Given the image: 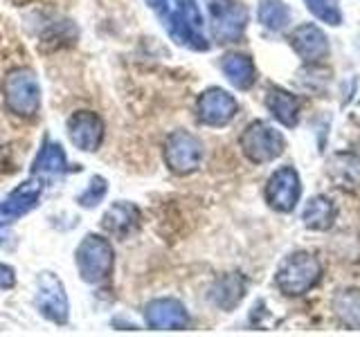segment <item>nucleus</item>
Masks as SVG:
<instances>
[{
    "instance_id": "4",
    "label": "nucleus",
    "mask_w": 360,
    "mask_h": 337,
    "mask_svg": "<svg viewBox=\"0 0 360 337\" xmlns=\"http://www.w3.org/2000/svg\"><path fill=\"white\" fill-rule=\"evenodd\" d=\"M239 144H241L243 155L255 164L273 162L286 149L284 135H281L275 126H270V124L264 119H257L252 124H248L245 131L239 138Z\"/></svg>"
},
{
    "instance_id": "2",
    "label": "nucleus",
    "mask_w": 360,
    "mask_h": 337,
    "mask_svg": "<svg viewBox=\"0 0 360 337\" xmlns=\"http://www.w3.org/2000/svg\"><path fill=\"white\" fill-rule=\"evenodd\" d=\"M322 279V263L318 256L311 252H295L281 261L275 275L277 288L284 292L286 297H300L307 295L320 284Z\"/></svg>"
},
{
    "instance_id": "20",
    "label": "nucleus",
    "mask_w": 360,
    "mask_h": 337,
    "mask_svg": "<svg viewBox=\"0 0 360 337\" xmlns=\"http://www.w3.org/2000/svg\"><path fill=\"white\" fill-rule=\"evenodd\" d=\"M65 168H68L65 151L56 142H50V140L43 142L39 155L34 157L32 171L34 173H43V176H56V173H63Z\"/></svg>"
},
{
    "instance_id": "15",
    "label": "nucleus",
    "mask_w": 360,
    "mask_h": 337,
    "mask_svg": "<svg viewBox=\"0 0 360 337\" xmlns=\"http://www.w3.org/2000/svg\"><path fill=\"white\" fill-rule=\"evenodd\" d=\"M266 106L279 124H284L288 128L297 126L302 106H300V99L292 93H288V90L279 86H270L266 93Z\"/></svg>"
},
{
    "instance_id": "14",
    "label": "nucleus",
    "mask_w": 360,
    "mask_h": 337,
    "mask_svg": "<svg viewBox=\"0 0 360 337\" xmlns=\"http://www.w3.org/2000/svg\"><path fill=\"white\" fill-rule=\"evenodd\" d=\"M290 48L304 63H320L329 56V39L326 34L313 25V22H304V25L295 27L290 34Z\"/></svg>"
},
{
    "instance_id": "18",
    "label": "nucleus",
    "mask_w": 360,
    "mask_h": 337,
    "mask_svg": "<svg viewBox=\"0 0 360 337\" xmlns=\"http://www.w3.org/2000/svg\"><path fill=\"white\" fill-rule=\"evenodd\" d=\"M338 216V209L333 202L326 198V196H313L307 207L302 211V223L307 225L309 230L315 232H324V230H331L333 223Z\"/></svg>"
},
{
    "instance_id": "12",
    "label": "nucleus",
    "mask_w": 360,
    "mask_h": 337,
    "mask_svg": "<svg viewBox=\"0 0 360 337\" xmlns=\"http://www.w3.org/2000/svg\"><path fill=\"white\" fill-rule=\"evenodd\" d=\"M144 322L155 331H185L189 326V312L178 299L162 297L153 299L144 308Z\"/></svg>"
},
{
    "instance_id": "9",
    "label": "nucleus",
    "mask_w": 360,
    "mask_h": 337,
    "mask_svg": "<svg viewBox=\"0 0 360 337\" xmlns=\"http://www.w3.org/2000/svg\"><path fill=\"white\" fill-rule=\"evenodd\" d=\"M239 104L236 99L225 93L223 88H207L196 101V117L200 124L212 128H223L234 119Z\"/></svg>"
},
{
    "instance_id": "21",
    "label": "nucleus",
    "mask_w": 360,
    "mask_h": 337,
    "mask_svg": "<svg viewBox=\"0 0 360 337\" xmlns=\"http://www.w3.org/2000/svg\"><path fill=\"white\" fill-rule=\"evenodd\" d=\"M333 312L347 329H360V290H340L333 297Z\"/></svg>"
},
{
    "instance_id": "25",
    "label": "nucleus",
    "mask_w": 360,
    "mask_h": 337,
    "mask_svg": "<svg viewBox=\"0 0 360 337\" xmlns=\"http://www.w3.org/2000/svg\"><path fill=\"white\" fill-rule=\"evenodd\" d=\"M304 3L309 5V9L315 16L324 22H329V25H340L342 22L340 11H338V7L333 3H329V0H304Z\"/></svg>"
},
{
    "instance_id": "23",
    "label": "nucleus",
    "mask_w": 360,
    "mask_h": 337,
    "mask_svg": "<svg viewBox=\"0 0 360 337\" xmlns=\"http://www.w3.org/2000/svg\"><path fill=\"white\" fill-rule=\"evenodd\" d=\"M340 164L331 162V178L338 183V187H340L342 183H347V176H352L360 183V157H354V155H338L335 157Z\"/></svg>"
},
{
    "instance_id": "19",
    "label": "nucleus",
    "mask_w": 360,
    "mask_h": 337,
    "mask_svg": "<svg viewBox=\"0 0 360 337\" xmlns=\"http://www.w3.org/2000/svg\"><path fill=\"white\" fill-rule=\"evenodd\" d=\"M245 295V279L241 275H225L210 290L212 303H217L219 308L230 310L239 303Z\"/></svg>"
},
{
    "instance_id": "26",
    "label": "nucleus",
    "mask_w": 360,
    "mask_h": 337,
    "mask_svg": "<svg viewBox=\"0 0 360 337\" xmlns=\"http://www.w3.org/2000/svg\"><path fill=\"white\" fill-rule=\"evenodd\" d=\"M14 286H16V270L7 263H0V290H9Z\"/></svg>"
},
{
    "instance_id": "8",
    "label": "nucleus",
    "mask_w": 360,
    "mask_h": 337,
    "mask_svg": "<svg viewBox=\"0 0 360 337\" xmlns=\"http://www.w3.org/2000/svg\"><path fill=\"white\" fill-rule=\"evenodd\" d=\"M37 308L45 319L59 326H63L70 317L65 288L54 272H41L37 279Z\"/></svg>"
},
{
    "instance_id": "5",
    "label": "nucleus",
    "mask_w": 360,
    "mask_h": 337,
    "mask_svg": "<svg viewBox=\"0 0 360 337\" xmlns=\"http://www.w3.org/2000/svg\"><path fill=\"white\" fill-rule=\"evenodd\" d=\"M7 108L18 117H34L41 106V86L30 67H16L5 77Z\"/></svg>"
},
{
    "instance_id": "3",
    "label": "nucleus",
    "mask_w": 360,
    "mask_h": 337,
    "mask_svg": "<svg viewBox=\"0 0 360 337\" xmlns=\"http://www.w3.org/2000/svg\"><path fill=\"white\" fill-rule=\"evenodd\" d=\"M75 261H77L79 277H82L86 284H101V281H106L112 272L115 252H112V245L104 236L88 234L77 247Z\"/></svg>"
},
{
    "instance_id": "1",
    "label": "nucleus",
    "mask_w": 360,
    "mask_h": 337,
    "mask_svg": "<svg viewBox=\"0 0 360 337\" xmlns=\"http://www.w3.org/2000/svg\"><path fill=\"white\" fill-rule=\"evenodd\" d=\"M167 25L169 37L189 50L205 52L210 41L202 37V16L196 0H158L153 5Z\"/></svg>"
},
{
    "instance_id": "11",
    "label": "nucleus",
    "mask_w": 360,
    "mask_h": 337,
    "mask_svg": "<svg viewBox=\"0 0 360 337\" xmlns=\"http://www.w3.org/2000/svg\"><path fill=\"white\" fill-rule=\"evenodd\" d=\"M68 138L79 151L95 153L104 142V121L93 110H77L68 119Z\"/></svg>"
},
{
    "instance_id": "6",
    "label": "nucleus",
    "mask_w": 360,
    "mask_h": 337,
    "mask_svg": "<svg viewBox=\"0 0 360 337\" xmlns=\"http://www.w3.org/2000/svg\"><path fill=\"white\" fill-rule=\"evenodd\" d=\"M212 34L219 43H236L248 27V9L236 0H205Z\"/></svg>"
},
{
    "instance_id": "24",
    "label": "nucleus",
    "mask_w": 360,
    "mask_h": 337,
    "mask_svg": "<svg viewBox=\"0 0 360 337\" xmlns=\"http://www.w3.org/2000/svg\"><path fill=\"white\" fill-rule=\"evenodd\" d=\"M106 191H108L106 178H101V176L90 178V183L84 189V194L79 196V205H82V207H97L101 202V198L106 196Z\"/></svg>"
},
{
    "instance_id": "17",
    "label": "nucleus",
    "mask_w": 360,
    "mask_h": 337,
    "mask_svg": "<svg viewBox=\"0 0 360 337\" xmlns=\"http://www.w3.org/2000/svg\"><path fill=\"white\" fill-rule=\"evenodd\" d=\"M221 70L236 90H250L257 79L255 63L245 54H225L221 59Z\"/></svg>"
},
{
    "instance_id": "10",
    "label": "nucleus",
    "mask_w": 360,
    "mask_h": 337,
    "mask_svg": "<svg viewBox=\"0 0 360 337\" xmlns=\"http://www.w3.org/2000/svg\"><path fill=\"white\" fill-rule=\"evenodd\" d=\"M302 198V183L292 166H281L270 176L266 185L268 205L279 213H290Z\"/></svg>"
},
{
    "instance_id": "16",
    "label": "nucleus",
    "mask_w": 360,
    "mask_h": 337,
    "mask_svg": "<svg viewBox=\"0 0 360 337\" xmlns=\"http://www.w3.org/2000/svg\"><path fill=\"white\" fill-rule=\"evenodd\" d=\"M138 223H140V209L133 202L122 200L108 207L104 218H101V227L115 236H127L129 232L138 227Z\"/></svg>"
},
{
    "instance_id": "13",
    "label": "nucleus",
    "mask_w": 360,
    "mask_h": 337,
    "mask_svg": "<svg viewBox=\"0 0 360 337\" xmlns=\"http://www.w3.org/2000/svg\"><path fill=\"white\" fill-rule=\"evenodd\" d=\"M41 194H43V185L39 180H27V183L18 185L3 202H0V227L16 223L18 218L25 216V213H30L39 205Z\"/></svg>"
},
{
    "instance_id": "7",
    "label": "nucleus",
    "mask_w": 360,
    "mask_h": 337,
    "mask_svg": "<svg viewBox=\"0 0 360 337\" xmlns=\"http://www.w3.org/2000/svg\"><path fill=\"white\" fill-rule=\"evenodd\" d=\"M202 144L196 135L187 131H176L165 142V162L176 176H189L200 166Z\"/></svg>"
},
{
    "instance_id": "22",
    "label": "nucleus",
    "mask_w": 360,
    "mask_h": 337,
    "mask_svg": "<svg viewBox=\"0 0 360 337\" xmlns=\"http://www.w3.org/2000/svg\"><path fill=\"white\" fill-rule=\"evenodd\" d=\"M290 20V9L281 0H262L259 3V22L270 32H281Z\"/></svg>"
}]
</instances>
